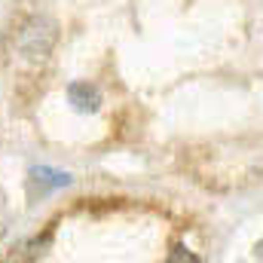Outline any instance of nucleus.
Returning <instances> with one entry per match:
<instances>
[{
	"mask_svg": "<svg viewBox=\"0 0 263 263\" xmlns=\"http://www.w3.org/2000/svg\"><path fill=\"white\" fill-rule=\"evenodd\" d=\"M175 251H178V254H172L168 260H190V263L199 260V257H193V254H184V248H175Z\"/></svg>",
	"mask_w": 263,
	"mask_h": 263,
	"instance_id": "7ed1b4c3",
	"label": "nucleus"
},
{
	"mask_svg": "<svg viewBox=\"0 0 263 263\" xmlns=\"http://www.w3.org/2000/svg\"><path fill=\"white\" fill-rule=\"evenodd\" d=\"M31 175H34V181H43V184H49V187H67V184H70V175L52 172V168H34Z\"/></svg>",
	"mask_w": 263,
	"mask_h": 263,
	"instance_id": "f03ea898",
	"label": "nucleus"
},
{
	"mask_svg": "<svg viewBox=\"0 0 263 263\" xmlns=\"http://www.w3.org/2000/svg\"><path fill=\"white\" fill-rule=\"evenodd\" d=\"M67 101L80 110V114H95L101 104V92L92 83H70L67 86Z\"/></svg>",
	"mask_w": 263,
	"mask_h": 263,
	"instance_id": "f257e3e1",
	"label": "nucleus"
}]
</instances>
